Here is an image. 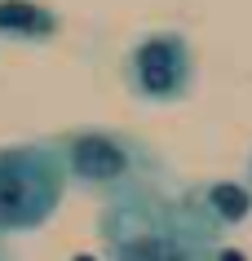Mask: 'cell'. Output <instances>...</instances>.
I'll return each mask as SVG.
<instances>
[{
  "label": "cell",
  "mask_w": 252,
  "mask_h": 261,
  "mask_svg": "<svg viewBox=\"0 0 252 261\" xmlns=\"http://www.w3.org/2000/svg\"><path fill=\"white\" fill-rule=\"evenodd\" d=\"M182 199L212 234H226L252 217V191L243 181H195L182 191Z\"/></svg>",
  "instance_id": "5b68a950"
},
{
  "label": "cell",
  "mask_w": 252,
  "mask_h": 261,
  "mask_svg": "<svg viewBox=\"0 0 252 261\" xmlns=\"http://www.w3.org/2000/svg\"><path fill=\"white\" fill-rule=\"evenodd\" d=\"M62 18L44 0H0V40L9 44H49L58 40Z\"/></svg>",
  "instance_id": "8992f818"
},
{
  "label": "cell",
  "mask_w": 252,
  "mask_h": 261,
  "mask_svg": "<svg viewBox=\"0 0 252 261\" xmlns=\"http://www.w3.org/2000/svg\"><path fill=\"white\" fill-rule=\"evenodd\" d=\"M124 89L146 107H177L195 89V49L186 40V31L159 27L146 31L128 44L124 54Z\"/></svg>",
  "instance_id": "277c9868"
},
{
  "label": "cell",
  "mask_w": 252,
  "mask_h": 261,
  "mask_svg": "<svg viewBox=\"0 0 252 261\" xmlns=\"http://www.w3.org/2000/svg\"><path fill=\"white\" fill-rule=\"evenodd\" d=\"M243 186L252 191V155H248V173H243Z\"/></svg>",
  "instance_id": "52a82bcc"
},
{
  "label": "cell",
  "mask_w": 252,
  "mask_h": 261,
  "mask_svg": "<svg viewBox=\"0 0 252 261\" xmlns=\"http://www.w3.org/2000/svg\"><path fill=\"white\" fill-rule=\"evenodd\" d=\"M49 142L67 168V186L75 181L80 191L111 199V195H124L133 186H164L168 181L164 155L133 133H120V128L89 124V128H67Z\"/></svg>",
  "instance_id": "7a4b0ae2"
},
{
  "label": "cell",
  "mask_w": 252,
  "mask_h": 261,
  "mask_svg": "<svg viewBox=\"0 0 252 261\" xmlns=\"http://www.w3.org/2000/svg\"><path fill=\"white\" fill-rule=\"evenodd\" d=\"M67 195V168L53 142L0 146V239L49 226Z\"/></svg>",
  "instance_id": "3957f363"
},
{
  "label": "cell",
  "mask_w": 252,
  "mask_h": 261,
  "mask_svg": "<svg viewBox=\"0 0 252 261\" xmlns=\"http://www.w3.org/2000/svg\"><path fill=\"white\" fill-rule=\"evenodd\" d=\"M0 261H14V257H9V252H5V248H0Z\"/></svg>",
  "instance_id": "ba28073f"
},
{
  "label": "cell",
  "mask_w": 252,
  "mask_h": 261,
  "mask_svg": "<svg viewBox=\"0 0 252 261\" xmlns=\"http://www.w3.org/2000/svg\"><path fill=\"white\" fill-rule=\"evenodd\" d=\"M98 239L106 261H239L182 195L164 186H133L111 195L98 213Z\"/></svg>",
  "instance_id": "6da1fadb"
}]
</instances>
